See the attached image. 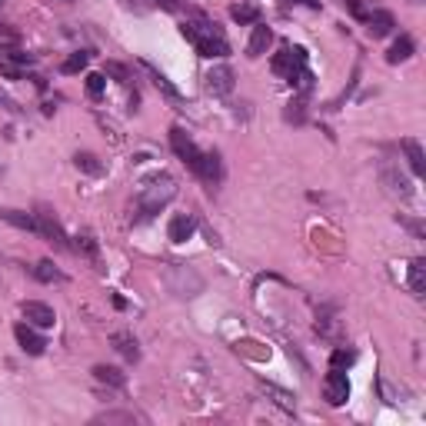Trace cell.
Returning a JSON list of instances; mask_svg holds the SVG:
<instances>
[{
  "label": "cell",
  "instance_id": "obj_2",
  "mask_svg": "<svg viewBox=\"0 0 426 426\" xmlns=\"http://www.w3.org/2000/svg\"><path fill=\"white\" fill-rule=\"evenodd\" d=\"M180 30H184V37L190 40V44L197 47V54H200V57L220 60V57H227V54H230V44L223 40V37H220L217 23L203 21V17H197V23H184Z\"/></svg>",
  "mask_w": 426,
  "mask_h": 426
},
{
  "label": "cell",
  "instance_id": "obj_22",
  "mask_svg": "<svg viewBox=\"0 0 426 426\" xmlns=\"http://www.w3.org/2000/svg\"><path fill=\"white\" fill-rule=\"evenodd\" d=\"M383 180L390 184V190H393V194H400V197H410V180H406L403 174H393L390 167H383Z\"/></svg>",
  "mask_w": 426,
  "mask_h": 426
},
{
  "label": "cell",
  "instance_id": "obj_15",
  "mask_svg": "<svg viewBox=\"0 0 426 426\" xmlns=\"http://www.w3.org/2000/svg\"><path fill=\"white\" fill-rule=\"evenodd\" d=\"M113 350L120 353L123 360H130V363L140 360V347H137V340H133L130 333H113Z\"/></svg>",
  "mask_w": 426,
  "mask_h": 426
},
{
  "label": "cell",
  "instance_id": "obj_31",
  "mask_svg": "<svg viewBox=\"0 0 426 426\" xmlns=\"http://www.w3.org/2000/svg\"><path fill=\"white\" fill-rule=\"evenodd\" d=\"M107 74H113V77H120V80H127V67H120V64H107Z\"/></svg>",
  "mask_w": 426,
  "mask_h": 426
},
{
  "label": "cell",
  "instance_id": "obj_24",
  "mask_svg": "<svg viewBox=\"0 0 426 426\" xmlns=\"http://www.w3.org/2000/svg\"><path fill=\"white\" fill-rule=\"evenodd\" d=\"M230 17H233L237 23H257L260 21V11H257L253 4H237V7L230 11Z\"/></svg>",
  "mask_w": 426,
  "mask_h": 426
},
{
  "label": "cell",
  "instance_id": "obj_28",
  "mask_svg": "<svg viewBox=\"0 0 426 426\" xmlns=\"http://www.w3.org/2000/svg\"><path fill=\"white\" fill-rule=\"evenodd\" d=\"M80 253H87L90 260H97V240H94V233H77V243H74Z\"/></svg>",
  "mask_w": 426,
  "mask_h": 426
},
{
  "label": "cell",
  "instance_id": "obj_4",
  "mask_svg": "<svg viewBox=\"0 0 426 426\" xmlns=\"http://www.w3.org/2000/svg\"><path fill=\"white\" fill-rule=\"evenodd\" d=\"M274 74L284 77V80H293L300 70H306V50L303 47H284L280 54L274 57Z\"/></svg>",
  "mask_w": 426,
  "mask_h": 426
},
{
  "label": "cell",
  "instance_id": "obj_12",
  "mask_svg": "<svg viewBox=\"0 0 426 426\" xmlns=\"http://www.w3.org/2000/svg\"><path fill=\"white\" fill-rule=\"evenodd\" d=\"M270 44H274V30H270L267 23H253L250 44H247V57H260Z\"/></svg>",
  "mask_w": 426,
  "mask_h": 426
},
{
  "label": "cell",
  "instance_id": "obj_9",
  "mask_svg": "<svg viewBox=\"0 0 426 426\" xmlns=\"http://www.w3.org/2000/svg\"><path fill=\"white\" fill-rule=\"evenodd\" d=\"M363 21H366V30H370L373 40H380V37H390L396 27L393 13L390 11H373V13H363Z\"/></svg>",
  "mask_w": 426,
  "mask_h": 426
},
{
  "label": "cell",
  "instance_id": "obj_8",
  "mask_svg": "<svg viewBox=\"0 0 426 426\" xmlns=\"http://www.w3.org/2000/svg\"><path fill=\"white\" fill-rule=\"evenodd\" d=\"M13 337H17V343H21V350L27 353V357H40V353L47 350L44 333H37V327H30V323H17V327H13Z\"/></svg>",
  "mask_w": 426,
  "mask_h": 426
},
{
  "label": "cell",
  "instance_id": "obj_18",
  "mask_svg": "<svg viewBox=\"0 0 426 426\" xmlns=\"http://www.w3.org/2000/svg\"><path fill=\"white\" fill-rule=\"evenodd\" d=\"M0 217L7 220V223H13L17 230L37 233V220H33V213H23V210H0Z\"/></svg>",
  "mask_w": 426,
  "mask_h": 426
},
{
  "label": "cell",
  "instance_id": "obj_26",
  "mask_svg": "<svg viewBox=\"0 0 426 426\" xmlns=\"http://www.w3.org/2000/svg\"><path fill=\"white\" fill-rule=\"evenodd\" d=\"M107 90V77L103 74H87V97L90 100H100Z\"/></svg>",
  "mask_w": 426,
  "mask_h": 426
},
{
  "label": "cell",
  "instance_id": "obj_1",
  "mask_svg": "<svg viewBox=\"0 0 426 426\" xmlns=\"http://www.w3.org/2000/svg\"><path fill=\"white\" fill-rule=\"evenodd\" d=\"M170 143H174V150H176V157L184 160L194 174L203 180V184H210V186H217L220 184V176H223V167H220V157L213 150H197L194 147V140L186 137V130L184 127H174L170 130Z\"/></svg>",
  "mask_w": 426,
  "mask_h": 426
},
{
  "label": "cell",
  "instance_id": "obj_23",
  "mask_svg": "<svg viewBox=\"0 0 426 426\" xmlns=\"http://www.w3.org/2000/svg\"><path fill=\"white\" fill-rule=\"evenodd\" d=\"M290 123H303L306 117V94H300V97H293L290 103H286V113H284Z\"/></svg>",
  "mask_w": 426,
  "mask_h": 426
},
{
  "label": "cell",
  "instance_id": "obj_33",
  "mask_svg": "<svg viewBox=\"0 0 426 426\" xmlns=\"http://www.w3.org/2000/svg\"><path fill=\"white\" fill-rule=\"evenodd\" d=\"M157 7H164V11H176V0H153Z\"/></svg>",
  "mask_w": 426,
  "mask_h": 426
},
{
  "label": "cell",
  "instance_id": "obj_21",
  "mask_svg": "<svg viewBox=\"0 0 426 426\" xmlns=\"http://www.w3.org/2000/svg\"><path fill=\"white\" fill-rule=\"evenodd\" d=\"M74 160H77V167H80L84 174H90V176H100V174H103V164H100L97 153H77Z\"/></svg>",
  "mask_w": 426,
  "mask_h": 426
},
{
  "label": "cell",
  "instance_id": "obj_5",
  "mask_svg": "<svg viewBox=\"0 0 426 426\" xmlns=\"http://www.w3.org/2000/svg\"><path fill=\"white\" fill-rule=\"evenodd\" d=\"M33 220H37V233L44 237V240H50L54 247H60V250H67L70 243H67V233L64 227H60V220L50 213L47 207H37V213H33Z\"/></svg>",
  "mask_w": 426,
  "mask_h": 426
},
{
  "label": "cell",
  "instance_id": "obj_25",
  "mask_svg": "<svg viewBox=\"0 0 426 426\" xmlns=\"http://www.w3.org/2000/svg\"><path fill=\"white\" fill-rule=\"evenodd\" d=\"M87 64H90V54H87V50H77V54L67 57L60 70H64V74H80V70H84Z\"/></svg>",
  "mask_w": 426,
  "mask_h": 426
},
{
  "label": "cell",
  "instance_id": "obj_3",
  "mask_svg": "<svg viewBox=\"0 0 426 426\" xmlns=\"http://www.w3.org/2000/svg\"><path fill=\"white\" fill-rule=\"evenodd\" d=\"M174 194H176V184H174V176H167V174H160V176H153L150 184L140 190V207H137V220H150L153 213H160V207L164 203H170L174 200Z\"/></svg>",
  "mask_w": 426,
  "mask_h": 426
},
{
  "label": "cell",
  "instance_id": "obj_29",
  "mask_svg": "<svg viewBox=\"0 0 426 426\" xmlns=\"http://www.w3.org/2000/svg\"><path fill=\"white\" fill-rule=\"evenodd\" d=\"M353 360H357V353H353V350H333V357H330V366L343 370V366H350Z\"/></svg>",
  "mask_w": 426,
  "mask_h": 426
},
{
  "label": "cell",
  "instance_id": "obj_16",
  "mask_svg": "<svg viewBox=\"0 0 426 426\" xmlns=\"http://www.w3.org/2000/svg\"><path fill=\"white\" fill-rule=\"evenodd\" d=\"M413 57V37H400V40H393V47L386 50V60L390 64H403V60H410Z\"/></svg>",
  "mask_w": 426,
  "mask_h": 426
},
{
  "label": "cell",
  "instance_id": "obj_32",
  "mask_svg": "<svg viewBox=\"0 0 426 426\" xmlns=\"http://www.w3.org/2000/svg\"><path fill=\"white\" fill-rule=\"evenodd\" d=\"M343 7H350L353 17H363V4H360V0H343Z\"/></svg>",
  "mask_w": 426,
  "mask_h": 426
},
{
  "label": "cell",
  "instance_id": "obj_30",
  "mask_svg": "<svg viewBox=\"0 0 426 426\" xmlns=\"http://www.w3.org/2000/svg\"><path fill=\"white\" fill-rule=\"evenodd\" d=\"M97 423H133L130 413H103L97 416Z\"/></svg>",
  "mask_w": 426,
  "mask_h": 426
},
{
  "label": "cell",
  "instance_id": "obj_20",
  "mask_svg": "<svg viewBox=\"0 0 426 426\" xmlns=\"http://www.w3.org/2000/svg\"><path fill=\"white\" fill-rule=\"evenodd\" d=\"M33 276L40 280V284H64V274L57 270L50 260H40L37 267H33Z\"/></svg>",
  "mask_w": 426,
  "mask_h": 426
},
{
  "label": "cell",
  "instance_id": "obj_6",
  "mask_svg": "<svg viewBox=\"0 0 426 426\" xmlns=\"http://www.w3.org/2000/svg\"><path fill=\"white\" fill-rule=\"evenodd\" d=\"M347 396H350V380H347V373L337 370V366H330V373L323 376V400H327L330 406H343Z\"/></svg>",
  "mask_w": 426,
  "mask_h": 426
},
{
  "label": "cell",
  "instance_id": "obj_19",
  "mask_svg": "<svg viewBox=\"0 0 426 426\" xmlns=\"http://www.w3.org/2000/svg\"><path fill=\"white\" fill-rule=\"evenodd\" d=\"M94 376H97L100 383H107V386H123V383H127V376H123L117 366H107V363H97V366H94Z\"/></svg>",
  "mask_w": 426,
  "mask_h": 426
},
{
  "label": "cell",
  "instance_id": "obj_34",
  "mask_svg": "<svg viewBox=\"0 0 426 426\" xmlns=\"http://www.w3.org/2000/svg\"><path fill=\"white\" fill-rule=\"evenodd\" d=\"M290 4H306V7H320V0H290Z\"/></svg>",
  "mask_w": 426,
  "mask_h": 426
},
{
  "label": "cell",
  "instance_id": "obj_10",
  "mask_svg": "<svg viewBox=\"0 0 426 426\" xmlns=\"http://www.w3.org/2000/svg\"><path fill=\"white\" fill-rule=\"evenodd\" d=\"M207 90L213 94V97H227L230 90H233V70H230L227 64L213 67L207 74Z\"/></svg>",
  "mask_w": 426,
  "mask_h": 426
},
{
  "label": "cell",
  "instance_id": "obj_17",
  "mask_svg": "<svg viewBox=\"0 0 426 426\" xmlns=\"http://www.w3.org/2000/svg\"><path fill=\"white\" fill-rule=\"evenodd\" d=\"M410 290H413L416 296L426 293V260L423 257H416V260L410 263Z\"/></svg>",
  "mask_w": 426,
  "mask_h": 426
},
{
  "label": "cell",
  "instance_id": "obj_11",
  "mask_svg": "<svg viewBox=\"0 0 426 426\" xmlns=\"http://www.w3.org/2000/svg\"><path fill=\"white\" fill-rule=\"evenodd\" d=\"M194 230H197V220L190 217V213H176V217L170 220V227H167V237L174 243H186L194 237Z\"/></svg>",
  "mask_w": 426,
  "mask_h": 426
},
{
  "label": "cell",
  "instance_id": "obj_7",
  "mask_svg": "<svg viewBox=\"0 0 426 426\" xmlns=\"http://www.w3.org/2000/svg\"><path fill=\"white\" fill-rule=\"evenodd\" d=\"M21 310H23V320H27L30 327H37V330H50V327L57 323L54 306L40 303V300H27V303L21 306Z\"/></svg>",
  "mask_w": 426,
  "mask_h": 426
},
{
  "label": "cell",
  "instance_id": "obj_13",
  "mask_svg": "<svg viewBox=\"0 0 426 426\" xmlns=\"http://www.w3.org/2000/svg\"><path fill=\"white\" fill-rule=\"evenodd\" d=\"M23 60H27L23 54H13V50H4V47H0V74L7 77V80H21Z\"/></svg>",
  "mask_w": 426,
  "mask_h": 426
},
{
  "label": "cell",
  "instance_id": "obj_14",
  "mask_svg": "<svg viewBox=\"0 0 426 426\" xmlns=\"http://www.w3.org/2000/svg\"><path fill=\"white\" fill-rule=\"evenodd\" d=\"M403 150H406V160H410V170H413L416 176L426 174V157H423V147L413 140V137H406L403 140Z\"/></svg>",
  "mask_w": 426,
  "mask_h": 426
},
{
  "label": "cell",
  "instance_id": "obj_27",
  "mask_svg": "<svg viewBox=\"0 0 426 426\" xmlns=\"http://www.w3.org/2000/svg\"><path fill=\"white\" fill-rule=\"evenodd\" d=\"M143 67H147V70H150V77H153V84H157V87H160V90H164V94H167V97H180V90H176L174 87V84H170V80H167V77L164 74H160V70H157V67H150V64H143Z\"/></svg>",
  "mask_w": 426,
  "mask_h": 426
}]
</instances>
